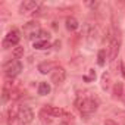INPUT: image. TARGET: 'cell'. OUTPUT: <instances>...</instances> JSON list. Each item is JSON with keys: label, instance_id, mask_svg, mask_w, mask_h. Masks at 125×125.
I'll list each match as a JSON object with an SVG mask.
<instances>
[{"label": "cell", "instance_id": "obj_9", "mask_svg": "<svg viewBox=\"0 0 125 125\" xmlns=\"http://www.w3.org/2000/svg\"><path fill=\"white\" fill-rule=\"evenodd\" d=\"M56 68H57L56 63H54V62H50V60H49V62H47V60H46V62H41V63L38 65V71H40V74H44V75L49 74V72H53Z\"/></svg>", "mask_w": 125, "mask_h": 125}, {"label": "cell", "instance_id": "obj_2", "mask_svg": "<svg viewBox=\"0 0 125 125\" xmlns=\"http://www.w3.org/2000/svg\"><path fill=\"white\" fill-rule=\"evenodd\" d=\"M3 71H5V75L9 77V78H13L16 75H19V72L22 71V63L18 60V59H13V60H9L3 65Z\"/></svg>", "mask_w": 125, "mask_h": 125}, {"label": "cell", "instance_id": "obj_23", "mask_svg": "<svg viewBox=\"0 0 125 125\" xmlns=\"http://www.w3.org/2000/svg\"><path fill=\"white\" fill-rule=\"evenodd\" d=\"M59 125H68V124H66V122H62V124H59Z\"/></svg>", "mask_w": 125, "mask_h": 125}, {"label": "cell", "instance_id": "obj_21", "mask_svg": "<svg viewBox=\"0 0 125 125\" xmlns=\"http://www.w3.org/2000/svg\"><path fill=\"white\" fill-rule=\"evenodd\" d=\"M104 125H119V124L115 122V121H112V119H106L104 121Z\"/></svg>", "mask_w": 125, "mask_h": 125}, {"label": "cell", "instance_id": "obj_13", "mask_svg": "<svg viewBox=\"0 0 125 125\" xmlns=\"http://www.w3.org/2000/svg\"><path fill=\"white\" fill-rule=\"evenodd\" d=\"M78 27H80V24H78L77 18H74V16H68L66 18V28L69 31H75V30H78Z\"/></svg>", "mask_w": 125, "mask_h": 125}, {"label": "cell", "instance_id": "obj_14", "mask_svg": "<svg viewBox=\"0 0 125 125\" xmlns=\"http://www.w3.org/2000/svg\"><path fill=\"white\" fill-rule=\"evenodd\" d=\"M49 47H52L49 40H37L34 43V49H37V50H47Z\"/></svg>", "mask_w": 125, "mask_h": 125}, {"label": "cell", "instance_id": "obj_20", "mask_svg": "<svg viewBox=\"0 0 125 125\" xmlns=\"http://www.w3.org/2000/svg\"><path fill=\"white\" fill-rule=\"evenodd\" d=\"M21 96H22V94H21V91H19V90H13V91L10 93V99H12V100H18Z\"/></svg>", "mask_w": 125, "mask_h": 125}, {"label": "cell", "instance_id": "obj_12", "mask_svg": "<svg viewBox=\"0 0 125 125\" xmlns=\"http://www.w3.org/2000/svg\"><path fill=\"white\" fill-rule=\"evenodd\" d=\"M112 94H113L115 99H121V97L124 96V84H122V83H115Z\"/></svg>", "mask_w": 125, "mask_h": 125}, {"label": "cell", "instance_id": "obj_17", "mask_svg": "<svg viewBox=\"0 0 125 125\" xmlns=\"http://www.w3.org/2000/svg\"><path fill=\"white\" fill-rule=\"evenodd\" d=\"M12 54H13V57H15V59L22 57V56H24V47H22V46H16V47L12 50Z\"/></svg>", "mask_w": 125, "mask_h": 125}, {"label": "cell", "instance_id": "obj_16", "mask_svg": "<svg viewBox=\"0 0 125 125\" xmlns=\"http://www.w3.org/2000/svg\"><path fill=\"white\" fill-rule=\"evenodd\" d=\"M97 63L100 66H103L106 63V50L104 49H100L99 53H97Z\"/></svg>", "mask_w": 125, "mask_h": 125}, {"label": "cell", "instance_id": "obj_11", "mask_svg": "<svg viewBox=\"0 0 125 125\" xmlns=\"http://www.w3.org/2000/svg\"><path fill=\"white\" fill-rule=\"evenodd\" d=\"M40 118H41V121L44 122V124H52V121H53V115L49 112V109H47V106H43L41 107V110H40Z\"/></svg>", "mask_w": 125, "mask_h": 125}, {"label": "cell", "instance_id": "obj_7", "mask_svg": "<svg viewBox=\"0 0 125 125\" xmlns=\"http://www.w3.org/2000/svg\"><path fill=\"white\" fill-rule=\"evenodd\" d=\"M66 80V69L62 68V66H57L53 72H52V83L56 84V85H60L62 83H65Z\"/></svg>", "mask_w": 125, "mask_h": 125}, {"label": "cell", "instance_id": "obj_18", "mask_svg": "<svg viewBox=\"0 0 125 125\" xmlns=\"http://www.w3.org/2000/svg\"><path fill=\"white\" fill-rule=\"evenodd\" d=\"M109 81H110V75H109L107 72H104V74L102 75V87H103L104 90L109 88Z\"/></svg>", "mask_w": 125, "mask_h": 125}, {"label": "cell", "instance_id": "obj_5", "mask_svg": "<svg viewBox=\"0 0 125 125\" xmlns=\"http://www.w3.org/2000/svg\"><path fill=\"white\" fill-rule=\"evenodd\" d=\"M119 50H121V37H119V34H115L109 44V60L110 62H113L118 57Z\"/></svg>", "mask_w": 125, "mask_h": 125}, {"label": "cell", "instance_id": "obj_10", "mask_svg": "<svg viewBox=\"0 0 125 125\" xmlns=\"http://www.w3.org/2000/svg\"><path fill=\"white\" fill-rule=\"evenodd\" d=\"M19 112H21V107H19L18 104H15V106L9 107V110H8V122H9V124H12L15 119H18Z\"/></svg>", "mask_w": 125, "mask_h": 125}, {"label": "cell", "instance_id": "obj_22", "mask_svg": "<svg viewBox=\"0 0 125 125\" xmlns=\"http://www.w3.org/2000/svg\"><path fill=\"white\" fill-rule=\"evenodd\" d=\"M121 72H122V77L125 78V62H121Z\"/></svg>", "mask_w": 125, "mask_h": 125}, {"label": "cell", "instance_id": "obj_19", "mask_svg": "<svg viewBox=\"0 0 125 125\" xmlns=\"http://www.w3.org/2000/svg\"><path fill=\"white\" fill-rule=\"evenodd\" d=\"M94 78H96V72H94V69H88V75L84 77V81H85V83H90V81H93Z\"/></svg>", "mask_w": 125, "mask_h": 125}, {"label": "cell", "instance_id": "obj_15", "mask_svg": "<svg viewBox=\"0 0 125 125\" xmlns=\"http://www.w3.org/2000/svg\"><path fill=\"white\" fill-rule=\"evenodd\" d=\"M50 90H52V87L49 83H40V85H38V94L40 96H47L50 93Z\"/></svg>", "mask_w": 125, "mask_h": 125}, {"label": "cell", "instance_id": "obj_4", "mask_svg": "<svg viewBox=\"0 0 125 125\" xmlns=\"http://www.w3.org/2000/svg\"><path fill=\"white\" fill-rule=\"evenodd\" d=\"M19 40H21V34H19V31L16 30V28H12L8 34H6V37H5V40H3V49H8V47H16L18 46V43H19Z\"/></svg>", "mask_w": 125, "mask_h": 125}, {"label": "cell", "instance_id": "obj_1", "mask_svg": "<svg viewBox=\"0 0 125 125\" xmlns=\"http://www.w3.org/2000/svg\"><path fill=\"white\" fill-rule=\"evenodd\" d=\"M99 103H100L99 99L96 96H93V94H90V96H80L75 100V107L80 110V113L83 116H90V115H93L97 110Z\"/></svg>", "mask_w": 125, "mask_h": 125}, {"label": "cell", "instance_id": "obj_3", "mask_svg": "<svg viewBox=\"0 0 125 125\" xmlns=\"http://www.w3.org/2000/svg\"><path fill=\"white\" fill-rule=\"evenodd\" d=\"M40 32H41V30H40V24L37 21H31V22L24 25V34L28 40L37 38L40 35Z\"/></svg>", "mask_w": 125, "mask_h": 125}, {"label": "cell", "instance_id": "obj_6", "mask_svg": "<svg viewBox=\"0 0 125 125\" xmlns=\"http://www.w3.org/2000/svg\"><path fill=\"white\" fill-rule=\"evenodd\" d=\"M34 119V112L30 106H21V112H19V116H18V121L21 125H28L31 124Z\"/></svg>", "mask_w": 125, "mask_h": 125}, {"label": "cell", "instance_id": "obj_8", "mask_svg": "<svg viewBox=\"0 0 125 125\" xmlns=\"http://www.w3.org/2000/svg\"><path fill=\"white\" fill-rule=\"evenodd\" d=\"M40 8L38 2H34V0H24L19 6V12L21 13H30V12H35Z\"/></svg>", "mask_w": 125, "mask_h": 125}]
</instances>
